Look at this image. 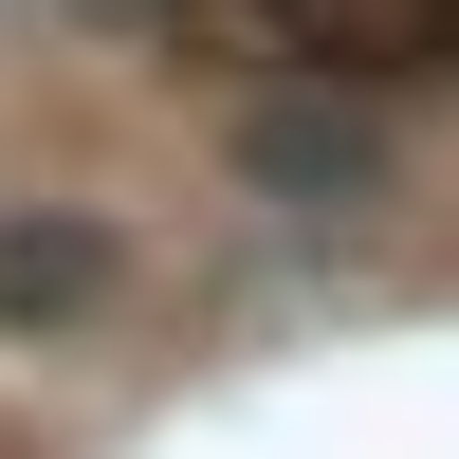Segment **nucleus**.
<instances>
[{"mask_svg":"<svg viewBox=\"0 0 459 459\" xmlns=\"http://www.w3.org/2000/svg\"><path fill=\"white\" fill-rule=\"evenodd\" d=\"M313 74H459V0H239Z\"/></svg>","mask_w":459,"mask_h":459,"instance_id":"1","label":"nucleus"},{"mask_svg":"<svg viewBox=\"0 0 459 459\" xmlns=\"http://www.w3.org/2000/svg\"><path fill=\"white\" fill-rule=\"evenodd\" d=\"M74 313H110V221L19 203L0 221V331H74Z\"/></svg>","mask_w":459,"mask_h":459,"instance_id":"2","label":"nucleus"}]
</instances>
